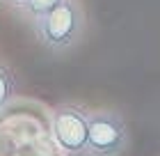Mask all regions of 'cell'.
I'll return each mask as SVG.
<instances>
[{
    "label": "cell",
    "instance_id": "6da1fadb",
    "mask_svg": "<svg viewBox=\"0 0 160 156\" xmlns=\"http://www.w3.org/2000/svg\"><path fill=\"white\" fill-rule=\"evenodd\" d=\"M34 37L50 53H69L85 37L87 16L78 0H64L53 12L32 21Z\"/></svg>",
    "mask_w": 160,
    "mask_h": 156
},
{
    "label": "cell",
    "instance_id": "7a4b0ae2",
    "mask_svg": "<svg viewBox=\"0 0 160 156\" xmlns=\"http://www.w3.org/2000/svg\"><path fill=\"white\" fill-rule=\"evenodd\" d=\"M130 147V129L123 113L114 108L89 110L87 156H123Z\"/></svg>",
    "mask_w": 160,
    "mask_h": 156
},
{
    "label": "cell",
    "instance_id": "3957f363",
    "mask_svg": "<svg viewBox=\"0 0 160 156\" xmlns=\"http://www.w3.org/2000/svg\"><path fill=\"white\" fill-rule=\"evenodd\" d=\"M89 110L80 103H57L50 117V136L62 156H87Z\"/></svg>",
    "mask_w": 160,
    "mask_h": 156
},
{
    "label": "cell",
    "instance_id": "277c9868",
    "mask_svg": "<svg viewBox=\"0 0 160 156\" xmlns=\"http://www.w3.org/2000/svg\"><path fill=\"white\" fill-rule=\"evenodd\" d=\"M14 96H16V78L5 64H0V113L12 106Z\"/></svg>",
    "mask_w": 160,
    "mask_h": 156
},
{
    "label": "cell",
    "instance_id": "5b68a950",
    "mask_svg": "<svg viewBox=\"0 0 160 156\" xmlns=\"http://www.w3.org/2000/svg\"><path fill=\"white\" fill-rule=\"evenodd\" d=\"M62 3H64V0H28V3L21 7L18 12H21V14H23V16L32 23L34 19H39V16H43V14L53 12L55 7H57V5H62Z\"/></svg>",
    "mask_w": 160,
    "mask_h": 156
},
{
    "label": "cell",
    "instance_id": "8992f818",
    "mask_svg": "<svg viewBox=\"0 0 160 156\" xmlns=\"http://www.w3.org/2000/svg\"><path fill=\"white\" fill-rule=\"evenodd\" d=\"M2 3H5V5H9V7H14V9L18 12L21 7H23V5L28 3V0H2Z\"/></svg>",
    "mask_w": 160,
    "mask_h": 156
}]
</instances>
